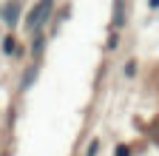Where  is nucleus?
<instances>
[{
	"mask_svg": "<svg viewBox=\"0 0 159 156\" xmlns=\"http://www.w3.org/2000/svg\"><path fill=\"white\" fill-rule=\"evenodd\" d=\"M51 9H54V0H40V3L29 11V17H26V29L29 31H40V26L48 20Z\"/></svg>",
	"mask_w": 159,
	"mask_h": 156,
	"instance_id": "1",
	"label": "nucleus"
},
{
	"mask_svg": "<svg viewBox=\"0 0 159 156\" xmlns=\"http://www.w3.org/2000/svg\"><path fill=\"white\" fill-rule=\"evenodd\" d=\"M3 48H6V51H11V48H14V37H6V43H3Z\"/></svg>",
	"mask_w": 159,
	"mask_h": 156,
	"instance_id": "6",
	"label": "nucleus"
},
{
	"mask_svg": "<svg viewBox=\"0 0 159 156\" xmlns=\"http://www.w3.org/2000/svg\"><path fill=\"white\" fill-rule=\"evenodd\" d=\"M17 14H20V3H17V0H9V3L0 9V17L6 20V26H14L17 23Z\"/></svg>",
	"mask_w": 159,
	"mask_h": 156,
	"instance_id": "2",
	"label": "nucleus"
},
{
	"mask_svg": "<svg viewBox=\"0 0 159 156\" xmlns=\"http://www.w3.org/2000/svg\"><path fill=\"white\" fill-rule=\"evenodd\" d=\"M116 156H131V150H128V148L122 145V148H119V150H116Z\"/></svg>",
	"mask_w": 159,
	"mask_h": 156,
	"instance_id": "8",
	"label": "nucleus"
},
{
	"mask_svg": "<svg viewBox=\"0 0 159 156\" xmlns=\"http://www.w3.org/2000/svg\"><path fill=\"white\" fill-rule=\"evenodd\" d=\"M134 71H136V65H134V63H128V65H125V74H128V77H134Z\"/></svg>",
	"mask_w": 159,
	"mask_h": 156,
	"instance_id": "7",
	"label": "nucleus"
},
{
	"mask_svg": "<svg viewBox=\"0 0 159 156\" xmlns=\"http://www.w3.org/2000/svg\"><path fill=\"white\" fill-rule=\"evenodd\" d=\"M31 80H34V68H29V71H26V80H23V85H31Z\"/></svg>",
	"mask_w": 159,
	"mask_h": 156,
	"instance_id": "4",
	"label": "nucleus"
},
{
	"mask_svg": "<svg viewBox=\"0 0 159 156\" xmlns=\"http://www.w3.org/2000/svg\"><path fill=\"white\" fill-rule=\"evenodd\" d=\"M43 43H46V34H40V31H37V37H34V54L43 51Z\"/></svg>",
	"mask_w": 159,
	"mask_h": 156,
	"instance_id": "3",
	"label": "nucleus"
},
{
	"mask_svg": "<svg viewBox=\"0 0 159 156\" xmlns=\"http://www.w3.org/2000/svg\"><path fill=\"white\" fill-rule=\"evenodd\" d=\"M97 150H99V142H91L88 145V156H97Z\"/></svg>",
	"mask_w": 159,
	"mask_h": 156,
	"instance_id": "5",
	"label": "nucleus"
}]
</instances>
